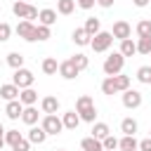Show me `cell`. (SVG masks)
Listing matches in <instances>:
<instances>
[{
    "label": "cell",
    "instance_id": "12",
    "mask_svg": "<svg viewBox=\"0 0 151 151\" xmlns=\"http://www.w3.org/2000/svg\"><path fill=\"white\" fill-rule=\"evenodd\" d=\"M0 97H2L5 101L19 99V87H17L14 83H7V85H2V87H0Z\"/></svg>",
    "mask_w": 151,
    "mask_h": 151
},
{
    "label": "cell",
    "instance_id": "40",
    "mask_svg": "<svg viewBox=\"0 0 151 151\" xmlns=\"http://www.w3.org/2000/svg\"><path fill=\"white\" fill-rule=\"evenodd\" d=\"M12 149H14V151H28V149H31V142L21 137V139H19V142H17V144H14Z\"/></svg>",
    "mask_w": 151,
    "mask_h": 151
},
{
    "label": "cell",
    "instance_id": "21",
    "mask_svg": "<svg viewBox=\"0 0 151 151\" xmlns=\"http://www.w3.org/2000/svg\"><path fill=\"white\" fill-rule=\"evenodd\" d=\"M109 134H111V130H109V125H106V123H94V125H92V137H94V139H99V142H101V139H104V137H109Z\"/></svg>",
    "mask_w": 151,
    "mask_h": 151
},
{
    "label": "cell",
    "instance_id": "19",
    "mask_svg": "<svg viewBox=\"0 0 151 151\" xmlns=\"http://www.w3.org/2000/svg\"><path fill=\"white\" fill-rule=\"evenodd\" d=\"M90 40H92V35H90L85 28H76V31H73V42H76V45L83 47V45H90Z\"/></svg>",
    "mask_w": 151,
    "mask_h": 151
},
{
    "label": "cell",
    "instance_id": "50",
    "mask_svg": "<svg viewBox=\"0 0 151 151\" xmlns=\"http://www.w3.org/2000/svg\"><path fill=\"white\" fill-rule=\"evenodd\" d=\"M149 132H151V130H149Z\"/></svg>",
    "mask_w": 151,
    "mask_h": 151
},
{
    "label": "cell",
    "instance_id": "36",
    "mask_svg": "<svg viewBox=\"0 0 151 151\" xmlns=\"http://www.w3.org/2000/svg\"><path fill=\"white\" fill-rule=\"evenodd\" d=\"M21 139V134H19V130H5V144H9V146H14L17 142Z\"/></svg>",
    "mask_w": 151,
    "mask_h": 151
},
{
    "label": "cell",
    "instance_id": "44",
    "mask_svg": "<svg viewBox=\"0 0 151 151\" xmlns=\"http://www.w3.org/2000/svg\"><path fill=\"white\" fill-rule=\"evenodd\" d=\"M132 2H134V5H137V7H146V5H149V2H151V0H132Z\"/></svg>",
    "mask_w": 151,
    "mask_h": 151
},
{
    "label": "cell",
    "instance_id": "34",
    "mask_svg": "<svg viewBox=\"0 0 151 151\" xmlns=\"http://www.w3.org/2000/svg\"><path fill=\"white\" fill-rule=\"evenodd\" d=\"M137 52L139 54H151V38H139L137 40Z\"/></svg>",
    "mask_w": 151,
    "mask_h": 151
},
{
    "label": "cell",
    "instance_id": "31",
    "mask_svg": "<svg viewBox=\"0 0 151 151\" xmlns=\"http://www.w3.org/2000/svg\"><path fill=\"white\" fill-rule=\"evenodd\" d=\"M90 106H94V101H92V97H90V94L78 97V101H76V111H78V113H80V111H85V109H90Z\"/></svg>",
    "mask_w": 151,
    "mask_h": 151
},
{
    "label": "cell",
    "instance_id": "16",
    "mask_svg": "<svg viewBox=\"0 0 151 151\" xmlns=\"http://www.w3.org/2000/svg\"><path fill=\"white\" fill-rule=\"evenodd\" d=\"M40 109H42V113H57V109H59V99H57V97H42Z\"/></svg>",
    "mask_w": 151,
    "mask_h": 151
},
{
    "label": "cell",
    "instance_id": "42",
    "mask_svg": "<svg viewBox=\"0 0 151 151\" xmlns=\"http://www.w3.org/2000/svg\"><path fill=\"white\" fill-rule=\"evenodd\" d=\"M137 149H139V151H151V137H149V139H142V142L137 144Z\"/></svg>",
    "mask_w": 151,
    "mask_h": 151
},
{
    "label": "cell",
    "instance_id": "41",
    "mask_svg": "<svg viewBox=\"0 0 151 151\" xmlns=\"http://www.w3.org/2000/svg\"><path fill=\"white\" fill-rule=\"evenodd\" d=\"M76 2H78V7H80V9H92L97 0H76Z\"/></svg>",
    "mask_w": 151,
    "mask_h": 151
},
{
    "label": "cell",
    "instance_id": "4",
    "mask_svg": "<svg viewBox=\"0 0 151 151\" xmlns=\"http://www.w3.org/2000/svg\"><path fill=\"white\" fill-rule=\"evenodd\" d=\"M33 80H35V76L28 71V68H14V76H12V83L19 87V90H24V87H33Z\"/></svg>",
    "mask_w": 151,
    "mask_h": 151
},
{
    "label": "cell",
    "instance_id": "14",
    "mask_svg": "<svg viewBox=\"0 0 151 151\" xmlns=\"http://www.w3.org/2000/svg\"><path fill=\"white\" fill-rule=\"evenodd\" d=\"M61 123H64L66 130H76V127L80 125V116H78V111H66L64 118H61Z\"/></svg>",
    "mask_w": 151,
    "mask_h": 151
},
{
    "label": "cell",
    "instance_id": "30",
    "mask_svg": "<svg viewBox=\"0 0 151 151\" xmlns=\"http://www.w3.org/2000/svg\"><path fill=\"white\" fill-rule=\"evenodd\" d=\"M71 61L76 64V68H78V71H85V68H87V64H90V59H87V57H85L83 52L73 54V57H71Z\"/></svg>",
    "mask_w": 151,
    "mask_h": 151
},
{
    "label": "cell",
    "instance_id": "18",
    "mask_svg": "<svg viewBox=\"0 0 151 151\" xmlns=\"http://www.w3.org/2000/svg\"><path fill=\"white\" fill-rule=\"evenodd\" d=\"M38 19H40L42 26H52V24L57 21V12H54V9H40V12H38Z\"/></svg>",
    "mask_w": 151,
    "mask_h": 151
},
{
    "label": "cell",
    "instance_id": "33",
    "mask_svg": "<svg viewBox=\"0 0 151 151\" xmlns=\"http://www.w3.org/2000/svg\"><path fill=\"white\" fill-rule=\"evenodd\" d=\"M101 92H104V94H109V97L118 92V90H116V83H113V76H109V78L101 83Z\"/></svg>",
    "mask_w": 151,
    "mask_h": 151
},
{
    "label": "cell",
    "instance_id": "1",
    "mask_svg": "<svg viewBox=\"0 0 151 151\" xmlns=\"http://www.w3.org/2000/svg\"><path fill=\"white\" fill-rule=\"evenodd\" d=\"M111 45H113V35H111V31H99V33H94L92 40H90V47H92L94 52H106Z\"/></svg>",
    "mask_w": 151,
    "mask_h": 151
},
{
    "label": "cell",
    "instance_id": "27",
    "mask_svg": "<svg viewBox=\"0 0 151 151\" xmlns=\"http://www.w3.org/2000/svg\"><path fill=\"white\" fill-rule=\"evenodd\" d=\"M76 9V0H57V12L59 14H71Z\"/></svg>",
    "mask_w": 151,
    "mask_h": 151
},
{
    "label": "cell",
    "instance_id": "5",
    "mask_svg": "<svg viewBox=\"0 0 151 151\" xmlns=\"http://www.w3.org/2000/svg\"><path fill=\"white\" fill-rule=\"evenodd\" d=\"M47 134H59L61 130H64V123H61V118L57 116V113H45V118H42V125H40Z\"/></svg>",
    "mask_w": 151,
    "mask_h": 151
},
{
    "label": "cell",
    "instance_id": "48",
    "mask_svg": "<svg viewBox=\"0 0 151 151\" xmlns=\"http://www.w3.org/2000/svg\"><path fill=\"white\" fill-rule=\"evenodd\" d=\"M109 151H116V149H109Z\"/></svg>",
    "mask_w": 151,
    "mask_h": 151
},
{
    "label": "cell",
    "instance_id": "43",
    "mask_svg": "<svg viewBox=\"0 0 151 151\" xmlns=\"http://www.w3.org/2000/svg\"><path fill=\"white\" fill-rule=\"evenodd\" d=\"M97 5H99V7H104V9H109V7L113 5V0H97Z\"/></svg>",
    "mask_w": 151,
    "mask_h": 151
},
{
    "label": "cell",
    "instance_id": "20",
    "mask_svg": "<svg viewBox=\"0 0 151 151\" xmlns=\"http://www.w3.org/2000/svg\"><path fill=\"white\" fill-rule=\"evenodd\" d=\"M57 71H59L57 59H54V57H45V59H42V73H45V76H54Z\"/></svg>",
    "mask_w": 151,
    "mask_h": 151
},
{
    "label": "cell",
    "instance_id": "38",
    "mask_svg": "<svg viewBox=\"0 0 151 151\" xmlns=\"http://www.w3.org/2000/svg\"><path fill=\"white\" fill-rule=\"evenodd\" d=\"M35 38H38V40H47V38H50V26H42V24L35 26Z\"/></svg>",
    "mask_w": 151,
    "mask_h": 151
},
{
    "label": "cell",
    "instance_id": "2",
    "mask_svg": "<svg viewBox=\"0 0 151 151\" xmlns=\"http://www.w3.org/2000/svg\"><path fill=\"white\" fill-rule=\"evenodd\" d=\"M123 66H125V57L120 54V52H113L111 57H106V61H104V73L106 76H116V73H120L123 71Z\"/></svg>",
    "mask_w": 151,
    "mask_h": 151
},
{
    "label": "cell",
    "instance_id": "13",
    "mask_svg": "<svg viewBox=\"0 0 151 151\" xmlns=\"http://www.w3.org/2000/svg\"><path fill=\"white\" fill-rule=\"evenodd\" d=\"M38 118H40V113H38L35 106H24V111H21V120H24L26 125H35Z\"/></svg>",
    "mask_w": 151,
    "mask_h": 151
},
{
    "label": "cell",
    "instance_id": "9",
    "mask_svg": "<svg viewBox=\"0 0 151 151\" xmlns=\"http://www.w3.org/2000/svg\"><path fill=\"white\" fill-rule=\"evenodd\" d=\"M78 73H80V71L76 68V64H73L71 59H66V61H61V64H59V76H61V78H66V80H73Z\"/></svg>",
    "mask_w": 151,
    "mask_h": 151
},
{
    "label": "cell",
    "instance_id": "23",
    "mask_svg": "<svg viewBox=\"0 0 151 151\" xmlns=\"http://www.w3.org/2000/svg\"><path fill=\"white\" fill-rule=\"evenodd\" d=\"M123 57H132L134 52H137V42H132L130 38H125V40H120V50H118Z\"/></svg>",
    "mask_w": 151,
    "mask_h": 151
},
{
    "label": "cell",
    "instance_id": "10",
    "mask_svg": "<svg viewBox=\"0 0 151 151\" xmlns=\"http://www.w3.org/2000/svg\"><path fill=\"white\" fill-rule=\"evenodd\" d=\"M21 111H24V104H21L19 99L7 101V106H5V113H7L9 120H19V118H21Z\"/></svg>",
    "mask_w": 151,
    "mask_h": 151
},
{
    "label": "cell",
    "instance_id": "35",
    "mask_svg": "<svg viewBox=\"0 0 151 151\" xmlns=\"http://www.w3.org/2000/svg\"><path fill=\"white\" fill-rule=\"evenodd\" d=\"M78 116H80V120H85V123H94V118H97V109H94V106H90V109L80 111Z\"/></svg>",
    "mask_w": 151,
    "mask_h": 151
},
{
    "label": "cell",
    "instance_id": "46",
    "mask_svg": "<svg viewBox=\"0 0 151 151\" xmlns=\"http://www.w3.org/2000/svg\"><path fill=\"white\" fill-rule=\"evenodd\" d=\"M0 134H5V127H2V123H0Z\"/></svg>",
    "mask_w": 151,
    "mask_h": 151
},
{
    "label": "cell",
    "instance_id": "3",
    "mask_svg": "<svg viewBox=\"0 0 151 151\" xmlns=\"http://www.w3.org/2000/svg\"><path fill=\"white\" fill-rule=\"evenodd\" d=\"M12 12H14V17H19V19H26V21H31V19H38V7H33V5H28V2H14L12 5Z\"/></svg>",
    "mask_w": 151,
    "mask_h": 151
},
{
    "label": "cell",
    "instance_id": "32",
    "mask_svg": "<svg viewBox=\"0 0 151 151\" xmlns=\"http://www.w3.org/2000/svg\"><path fill=\"white\" fill-rule=\"evenodd\" d=\"M7 64H9L12 68H21V66H24V57H21L19 52H9V54H7Z\"/></svg>",
    "mask_w": 151,
    "mask_h": 151
},
{
    "label": "cell",
    "instance_id": "47",
    "mask_svg": "<svg viewBox=\"0 0 151 151\" xmlns=\"http://www.w3.org/2000/svg\"><path fill=\"white\" fill-rule=\"evenodd\" d=\"M132 151H139V149H132Z\"/></svg>",
    "mask_w": 151,
    "mask_h": 151
},
{
    "label": "cell",
    "instance_id": "7",
    "mask_svg": "<svg viewBox=\"0 0 151 151\" xmlns=\"http://www.w3.org/2000/svg\"><path fill=\"white\" fill-rule=\"evenodd\" d=\"M123 106H125V109H139V106H142V92L127 87V90L123 92Z\"/></svg>",
    "mask_w": 151,
    "mask_h": 151
},
{
    "label": "cell",
    "instance_id": "37",
    "mask_svg": "<svg viewBox=\"0 0 151 151\" xmlns=\"http://www.w3.org/2000/svg\"><path fill=\"white\" fill-rule=\"evenodd\" d=\"M101 149H104V151H109V149H118V139H116L113 134L104 137V139H101Z\"/></svg>",
    "mask_w": 151,
    "mask_h": 151
},
{
    "label": "cell",
    "instance_id": "17",
    "mask_svg": "<svg viewBox=\"0 0 151 151\" xmlns=\"http://www.w3.org/2000/svg\"><path fill=\"white\" fill-rule=\"evenodd\" d=\"M80 149H83V151H104V149H101V142H99V139H94L92 134H90V137H85V139L80 142Z\"/></svg>",
    "mask_w": 151,
    "mask_h": 151
},
{
    "label": "cell",
    "instance_id": "39",
    "mask_svg": "<svg viewBox=\"0 0 151 151\" xmlns=\"http://www.w3.org/2000/svg\"><path fill=\"white\" fill-rule=\"evenodd\" d=\"M9 35H12V26L9 24H0V42H5V40H9Z\"/></svg>",
    "mask_w": 151,
    "mask_h": 151
},
{
    "label": "cell",
    "instance_id": "49",
    "mask_svg": "<svg viewBox=\"0 0 151 151\" xmlns=\"http://www.w3.org/2000/svg\"><path fill=\"white\" fill-rule=\"evenodd\" d=\"M59 151H64V149H59Z\"/></svg>",
    "mask_w": 151,
    "mask_h": 151
},
{
    "label": "cell",
    "instance_id": "26",
    "mask_svg": "<svg viewBox=\"0 0 151 151\" xmlns=\"http://www.w3.org/2000/svg\"><path fill=\"white\" fill-rule=\"evenodd\" d=\"M113 83H116V90H118V92H125V90L130 87V76L116 73V76H113Z\"/></svg>",
    "mask_w": 151,
    "mask_h": 151
},
{
    "label": "cell",
    "instance_id": "29",
    "mask_svg": "<svg viewBox=\"0 0 151 151\" xmlns=\"http://www.w3.org/2000/svg\"><path fill=\"white\" fill-rule=\"evenodd\" d=\"M137 80L144 85H151V66H139L137 68Z\"/></svg>",
    "mask_w": 151,
    "mask_h": 151
},
{
    "label": "cell",
    "instance_id": "24",
    "mask_svg": "<svg viewBox=\"0 0 151 151\" xmlns=\"http://www.w3.org/2000/svg\"><path fill=\"white\" fill-rule=\"evenodd\" d=\"M120 132L123 134H134L137 132V120L134 118H123L120 120Z\"/></svg>",
    "mask_w": 151,
    "mask_h": 151
},
{
    "label": "cell",
    "instance_id": "6",
    "mask_svg": "<svg viewBox=\"0 0 151 151\" xmlns=\"http://www.w3.org/2000/svg\"><path fill=\"white\" fill-rule=\"evenodd\" d=\"M17 35L19 38H24L26 42H35L38 38H35V24L33 21H19V26H17Z\"/></svg>",
    "mask_w": 151,
    "mask_h": 151
},
{
    "label": "cell",
    "instance_id": "22",
    "mask_svg": "<svg viewBox=\"0 0 151 151\" xmlns=\"http://www.w3.org/2000/svg\"><path fill=\"white\" fill-rule=\"evenodd\" d=\"M137 139H134V134H123V139L118 142V149L120 151H132V149H137Z\"/></svg>",
    "mask_w": 151,
    "mask_h": 151
},
{
    "label": "cell",
    "instance_id": "45",
    "mask_svg": "<svg viewBox=\"0 0 151 151\" xmlns=\"http://www.w3.org/2000/svg\"><path fill=\"white\" fill-rule=\"evenodd\" d=\"M2 146H5V134H0V151H2Z\"/></svg>",
    "mask_w": 151,
    "mask_h": 151
},
{
    "label": "cell",
    "instance_id": "28",
    "mask_svg": "<svg viewBox=\"0 0 151 151\" xmlns=\"http://www.w3.org/2000/svg\"><path fill=\"white\" fill-rule=\"evenodd\" d=\"M83 28H85L90 35H94V33H99V31H101V24H99V19H97V17H90V19L85 21V26H83Z\"/></svg>",
    "mask_w": 151,
    "mask_h": 151
},
{
    "label": "cell",
    "instance_id": "15",
    "mask_svg": "<svg viewBox=\"0 0 151 151\" xmlns=\"http://www.w3.org/2000/svg\"><path fill=\"white\" fill-rule=\"evenodd\" d=\"M45 139H47V132H45L42 127L31 125V130H28V142H31V144H42Z\"/></svg>",
    "mask_w": 151,
    "mask_h": 151
},
{
    "label": "cell",
    "instance_id": "25",
    "mask_svg": "<svg viewBox=\"0 0 151 151\" xmlns=\"http://www.w3.org/2000/svg\"><path fill=\"white\" fill-rule=\"evenodd\" d=\"M134 31H137L139 38H151V19H142Z\"/></svg>",
    "mask_w": 151,
    "mask_h": 151
},
{
    "label": "cell",
    "instance_id": "11",
    "mask_svg": "<svg viewBox=\"0 0 151 151\" xmlns=\"http://www.w3.org/2000/svg\"><path fill=\"white\" fill-rule=\"evenodd\" d=\"M19 101H21L24 106H33V104L38 101V92H35L33 87H24V90H19Z\"/></svg>",
    "mask_w": 151,
    "mask_h": 151
},
{
    "label": "cell",
    "instance_id": "8",
    "mask_svg": "<svg viewBox=\"0 0 151 151\" xmlns=\"http://www.w3.org/2000/svg\"><path fill=\"white\" fill-rule=\"evenodd\" d=\"M111 35H113V38H118V40H125V38H130V35H132V26H130L127 21H123V19H120V21H116V24H113Z\"/></svg>",
    "mask_w": 151,
    "mask_h": 151
}]
</instances>
